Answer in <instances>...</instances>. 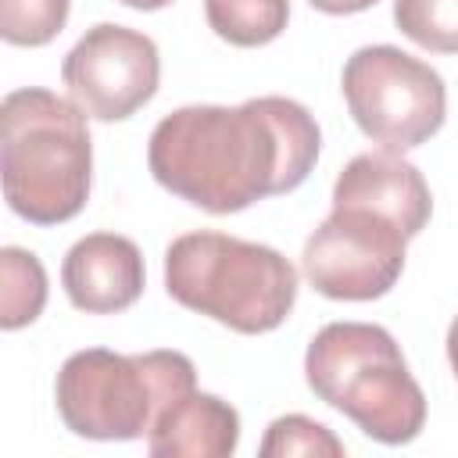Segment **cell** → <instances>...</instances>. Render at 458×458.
Listing matches in <instances>:
<instances>
[{"instance_id":"1","label":"cell","mask_w":458,"mask_h":458,"mask_svg":"<svg viewBox=\"0 0 458 458\" xmlns=\"http://www.w3.org/2000/svg\"><path fill=\"white\" fill-rule=\"evenodd\" d=\"M318 147L315 114L290 97H250L236 107L186 104L154 125L147 168L179 200L208 215H236L297 190Z\"/></svg>"},{"instance_id":"2","label":"cell","mask_w":458,"mask_h":458,"mask_svg":"<svg viewBox=\"0 0 458 458\" xmlns=\"http://www.w3.org/2000/svg\"><path fill=\"white\" fill-rule=\"evenodd\" d=\"M86 111L43 86L0 104V179L7 208L32 225H61L89 200L93 143Z\"/></svg>"},{"instance_id":"3","label":"cell","mask_w":458,"mask_h":458,"mask_svg":"<svg viewBox=\"0 0 458 458\" xmlns=\"http://www.w3.org/2000/svg\"><path fill=\"white\" fill-rule=\"evenodd\" d=\"M304 379L318 401L379 444H411L426 426V394L376 322H329L304 351Z\"/></svg>"},{"instance_id":"4","label":"cell","mask_w":458,"mask_h":458,"mask_svg":"<svg viewBox=\"0 0 458 458\" xmlns=\"http://www.w3.org/2000/svg\"><path fill=\"white\" fill-rule=\"evenodd\" d=\"M165 290L182 308L254 336L290 318L297 304V268L268 243L197 229L168 243Z\"/></svg>"},{"instance_id":"5","label":"cell","mask_w":458,"mask_h":458,"mask_svg":"<svg viewBox=\"0 0 458 458\" xmlns=\"http://www.w3.org/2000/svg\"><path fill=\"white\" fill-rule=\"evenodd\" d=\"M190 390H197V369L182 351L86 347L68 354L54 379L61 422L86 440H140Z\"/></svg>"},{"instance_id":"6","label":"cell","mask_w":458,"mask_h":458,"mask_svg":"<svg viewBox=\"0 0 458 458\" xmlns=\"http://www.w3.org/2000/svg\"><path fill=\"white\" fill-rule=\"evenodd\" d=\"M354 125L386 150H415L447 118V86L437 68L390 43L358 47L340 75Z\"/></svg>"},{"instance_id":"7","label":"cell","mask_w":458,"mask_h":458,"mask_svg":"<svg viewBox=\"0 0 458 458\" xmlns=\"http://www.w3.org/2000/svg\"><path fill=\"white\" fill-rule=\"evenodd\" d=\"M408 236L365 208H333L304 240L301 268L329 301H376L404 272Z\"/></svg>"},{"instance_id":"8","label":"cell","mask_w":458,"mask_h":458,"mask_svg":"<svg viewBox=\"0 0 458 458\" xmlns=\"http://www.w3.org/2000/svg\"><path fill=\"white\" fill-rule=\"evenodd\" d=\"M68 97L97 122L132 118L161 82L157 43L129 25L100 21L86 29L61 61Z\"/></svg>"},{"instance_id":"9","label":"cell","mask_w":458,"mask_h":458,"mask_svg":"<svg viewBox=\"0 0 458 458\" xmlns=\"http://www.w3.org/2000/svg\"><path fill=\"white\" fill-rule=\"evenodd\" d=\"M333 208H365L390 218L408 240L419 236L433 215V193L422 172L404 161L397 150H365L354 154L336 182H333Z\"/></svg>"},{"instance_id":"10","label":"cell","mask_w":458,"mask_h":458,"mask_svg":"<svg viewBox=\"0 0 458 458\" xmlns=\"http://www.w3.org/2000/svg\"><path fill=\"white\" fill-rule=\"evenodd\" d=\"M143 254L129 236L89 233L75 240L61 261V286L86 315H118L143 293Z\"/></svg>"},{"instance_id":"11","label":"cell","mask_w":458,"mask_h":458,"mask_svg":"<svg viewBox=\"0 0 458 458\" xmlns=\"http://www.w3.org/2000/svg\"><path fill=\"white\" fill-rule=\"evenodd\" d=\"M236 444L240 411L204 390H190L172 401L147 433V451L154 458H229Z\"/></svg>"},{"instance_id":"12","label":"cell","mask_w":458,"mask_h":458,"mask_svg":"<svg viewBox=\"0 0 458 458\" xmlns=\"http://www.w3.org/2000/svg\"><path fill=\"white\" fill-rule=\"evenodd\" d=\"M204 18L233 47H265L283 36L290 0H204Z\"/></svg>"},{"instance_id":"13","label":"cell","mask_w":458,"mask_h":458,"mask_svg":"<svg viewBox=\"0 0 458 458\" xmlns=\"http://www.w3.org/2000/svg\"><path fill=\"white\" fill-rule=\"evenodd\" d=\"M0 326L21 329L39 318L47 308V268L43 261L25 247H4L0 250Z\"/></svg>"},{"instance_id":"14","label":"cell","mask_w":458,"mask_h":458,"mask_svg":"<svg viewBox=\"0 0 458 458\" xmlns=\"http://www.w3.org/2000/svg\"><path fill=\"white\" fill-rule=\"evenodd\" d=\"M258 454L261 458H293V454H304V458H344L347 447L329 426L293 411V415H279V419L268 422Z\"/></svg>"},{"instance_id":"15","label":"cell","mask_w":458,"mask_h":458,"mask_svg":"<svg viewBox=\"0 0 458 458\" xmlns=\"http://www.w3.org/2000/svg\"><path fill=\"white\" fill-rule=\"evenodd\" d=\"M397 29L433 54H458V0H394Z\"/></svg>"},{"instance_id":"16","label":"cell","mask_w":458,"mask_h":458,"mask_svg":"<svg viewBox=\"0 0 458 458\" xmlns=\"http://www.w3.org/2000/svg\"><path fill=\"white\" fill-rule=\"evenodd\" d=\"M72 0H0V36L11 47H47L68 25Z\"/></svg>"},{"instance_id":"17","label":"cell","mask_w":458,"mask_h":458,"mask_svg":"<svg viewBox=\"0 0 458 458\" xmlns=\"http://www.w3.org/2000/svg\"><path fill=\"white\" fill-rule=\"evenodd\" d=\"M308 4L322 14H358V11H369L376 0H308Z\"/></svg>"},{"instance_id":"18","label":"cell","mask_w":458,"mask_h":458,"mask_svg":"<svg viewBox=\"0 0 458 458\" xmlns=\"http://www.w3.org/2000/svg\"><path fill=\"white\" fill-rule=\"evenodd\" d=\"M447 361H451V372L458 376V315H454V322L447 329Z\"/></svg>"},{"instance_id":"19","label":"cell","mask_w":458,"mask_h":458,"mask_svg":"<svg viewBox=\"0 0 458 458\" xmlns=\"http://www.w3.org/2000/svg\"><path fill=\"white\" fill-rule=\"evenodd\" d=\"M118 4H125V7H132V11H161V7H168V4H175V0H118Z\"/></svg>"}]
</instances>
